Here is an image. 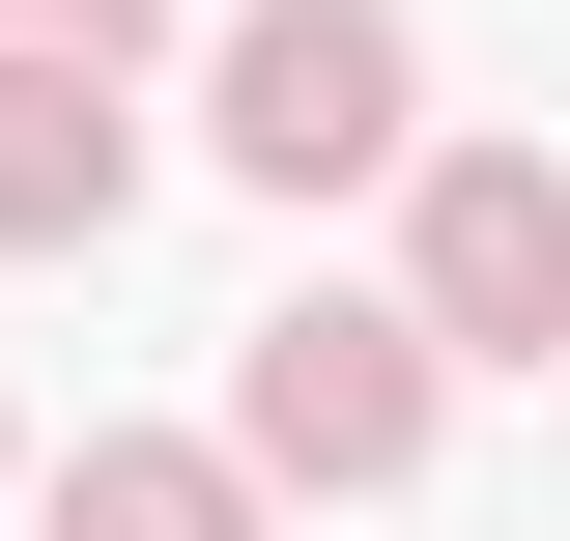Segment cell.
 <instances>
[{
	"mask_svg": "<svg viewBox=\"0 0 570 541\" xmlns=\"http://www.w3.org/2000/svg\"><path fill=\"white\" fill-rule=\"evenodd\" d=\"M228 171H257V200L400 171V0H257V29H228Z\"/></svg>",
	"mask_w": 570,
	"mask_h": 541,
	"instance_id": "obj_1",
	"label": "cell"
},
{
	"mask_svg": "<svg viewBox=\"0 0 570 541\" xmlns=\"http://www.w3.org/2000/svg\"><path fill=\"white\" fill-rule=\"evenodd\" d=\"M400 342H485V371H542V342H570V200L513 171V142L428 171V314H400Z\"/></svg>",
	"mask_w": 570,
	"mask_h": 541,
	"instance_id": "obj_2",
	"label": "cell"
},
{
	"mask_svg": "<svg viewBox=\"0 0 570 541\" xmlns=\"http://www.w3.org/2000/svg\"><path fill=\"white\" fill-rule=\"evenodd\" d=\"M257 456L400 484V456H428V342H400V314H257Z\"/></svg>",
	"mask_w": 570,
	"mask_h": 541,
	"instance_id": "obj_3",
	"label": "cell"
},
{
	"mask_svg": "<svg viewBox=\"0 0 570 541\" xmlns=\"http://www.w3.org/2000/svg\"><path fill=\"white\" fill-rule=\"evenodd\" d=\"M115 171H142V142H115V86H86V58H0V257L115 228Z\"/></svg>",
	"mask_w": 570,
	"mask_h": 541,
	"instance_id": "obj_4",
	"label": "cell"
},
{
	"mask_svg": "<svg viewBox=\"0 0 570 541\" xmlns=\"http://www.w3.org/2000/svg\"><path fill=\"white\" fill-rule=\"evenodd\" d=\"M58 541H257V484H228V456H171V427H115V456L58 484Z\"/></svg>",
	"mask_w": 570,
	"mask_h": 541,
	"instance_id": "obj_5",
	"label": "cell"
}]
</instances>
